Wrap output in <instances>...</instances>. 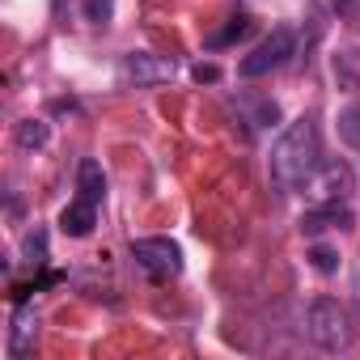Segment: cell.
<instances>
[{
    "label": "cell",
    "mask_w": 360,
    "mask_h": 360,
    "mask_svg": "<svg viewBox=\"0 0 360 360\" xmlns=\"http://www.w3.org/2000/svg\"><path fill=\"white\" fill-rule=\"evenodd\" d=\"M318 165H322L318 127H314V119H309V115H301V119H292V123L280 131V140L271 144V161H267L271 183H276L284 195L305 191V187L314 183Z\"/></svg>",
    "instance_id": "6da1fadb"
},
{
    "label": "cell",
    "mask_w": 360,
    "mask_h": 360,
    "mask_svg": "<svg viewBox=\"0 0 360 360\" xmlns=\"http://www.w3.org/2000/svg\"><path fill=\"white\" fill-rule=\"evenodd\" d=\"M305 330H309L314 347H322V352H343V347L352 343V318H347V309H343L339 301H330V297H318V301L309 305Z\"/></svg>",
    "instance_id": "7a4b0ae2"
},
{
    "label": "cell",
    "mask_w": 360,
    "mask_h": 360,
    "mask_svg": "<svg viewBox=\"0 0 360 360\" xmlns=\"http://www.w3.org/2000/svg\"><path fill=\"white\" fill-rule=\"evenodd\" d=\"M297 56V30L292 26H276L246 60H242V77H267L276 68H284Z\"/></svg>",
    "instance_id": "3957f363"
},
{
    "label": "cell",
    "mask_w": 360,
    "mask_h": 360,
    "mask_svg": "<svg viewBox=\"0 0 360 360\" xmlns=\"http://www.w3.org/2000/svg\"><path fill=\"white\" fill-rule=\"evenodd\" d=\"M131 259L153 280H169V276L183 271V250H178V242H169V238H136L131 242Z\"/></svg>",
    "instance_id": "277c9868"
},
{
    "label": "cell",
    "mask_w": 360,
    "mask_h": 360,
    "mask_svg": "<svg viewBox=\"0 0 360 360\" xmlns=\"http://www.w3.org/2000/svg\"><path fill=\"white\" fill-rule=\"evenodd\" d=\"M309 191H314V204H352L356 178H352V169L343 161H322Z\"/></svg>",
    "instance_id": "5b68a950"
},
{
    "label": "cell",
    "mask_w": 360,
    "mask_h": 360,
    "mask_svg": "<svg viewBox=\"0 0 360 360\" xmlns=\"http://www.w3.org/2000/svg\"><path fill=\"white\" fill-rule=\"evenodd\" d=\"M34 343H39V314H34V305H18L9 318V343H5L9 360H26L34 352Z\"/></svg>",
    "instance_id": "8992f818"
},
{
    "label": "cell",
    "mask_w": 360,
    "mask_h": 360,
    "mask_svg": "<svg viewBox=\"0 0 360 360\" xmlns=\"http://www.w3.org/2000/svg\"><path fill=\"white\" fill-rule=\"evenodd\" d=\"M123 72H127L136 85L153 89V85H165V81L174 77V64H169L165 56H153V51H131L127 64H123Z\"/></svg>",
    "instance_id": "52a82bcc"
},
{
    "label": "cell",
    "mask_w": 360,
    "mask_h": 360,
    "mask_svg": "<svg viewBox=\"0 0 360 360\" xmlns=\"http://www.w3.org/2000/svg\"><path fill=\"white\" fill-rule=\"evenodd\" d=\"M94 225H98V204H89V200H81V195L60 212V229H64L68 238H89Z\"/></svg>",
    "instance_id": "ba28073f"
},
{
    "label": "cell",
    "mask_w": 360,
    "mask_h": 360,
    "mask_svg": "<svg viewBox=\"0 0 360 360\" xmlns=\"http://www.w3.org/2000/svg\"><path fill=\"white\" fill-rule=\"evenodd\" d=\"M77 191H81V200H89V204H102V200H106V174H102L98 161H81V165H77Z\"/></svg>",
    "instance_id": "9c48e42d"
},
{
    "label": "cell",
    "mask_w": 360,
    "mask_h": 360,
    "mask_svg": "<svg viewBox=\"0 0 360 360\" xmlns=\"http://www.w3.org/2000/svg\"><path fill=\"white\" fill-rule=\"evenodd\" d=\"M335 127H339V140H343L347 148H356V153H360V102H347V106L339 110Z\"/></svg>",
    "instance_id": "30bf717a"
},
{
    "label": "cell",
    "mask_w": 360,
    "mask_h": 360,
    "mask_svg": "<svg viewBox=\"0 0 360 360\" xmlns=\"http://www.w3.org/2000/svg\"><path fill=\"white\" fill-rule=\"evenodd\" d=\"M47 140H51V127L43 119H22L18 123V144L22 148H43Z\"/></svg>",
    "instance_id": "8fae6325"
},
{
    "label": "cell",
    "mask_w": 360,
    "mask_h": 360,
    "mask_svg": "<svg viewBox=\"0 0 360 360\" xmlns=\"http://www.w3.org/2000/svg\"><path fill=\"white\" fill-rule=\"evenodd\" d=\"M246 30H250V18H233L221 34H212L208 39V47H229V43H238V39H246Z\"/></svg>",
    "instance_id": "7c38bea8"
},
{
    "label": "cell",
    "mask_w": 360,
    "mask_h": 360,
    "mask_svg": "<svg viewBox=\"0 0 360 360\" xmlns=\"http://www.w3.org/2000/svg\"><path fill=\"white\" fill-rule=\"evenodd\" d=\"M81 9H85V18L94 26H106L115 18V0H81Z\"/></svg>",
    "instance_id": "4fadbf2b"
},
{
    "label": "cell",
    "mask_w": 360,
    "mask_h": 360,
    "mask_svg": "<svg viewBox=\"0 0 360 360\" xmlns=\"http://www.w3.org/2000/svg\"><path fill=\"white\" fill-rule=\"evenodd\" d=\"M309 263H314L322 276H335V271H339V255H335L330 246H314V250H309Z\"/></svg>",
    "instance_id": "5bb4252c"
},
{
    "label": "cell",
    "mask_w": 360,
    "mask_h": 360,
    "mask_svg": "<svg viewBox=\"0 0 360 360\" xmlns=\"http://www.w3.org/2000/svg\"><path fill=\"white\" fill-rule=\"evenodd\" d=\"M276 119H280V106H276V102H259V106H255V123H259V127H271Z\"/></svg>",
    "instance_id": "9a60e30c"
},
{
    "label": "cell",
    "mask_w": 360,
    "mask_h": 360,
    "mask_svg": "<svg viewBox=\"0 0 360 360\" xmlns=\"http://www.w3.org/2000/svg\"><path fill=\"white\" fill-rule=\"evenodd\" d=\"M191 77H195L200 85H217V81H221V68H217V64H195Z\"/></svg>",
    "instance_id": "2e32d148"
},
{
    "label": "cell",
    "mask_w": 360,
    "mask_h": 360,
    "mask_svg": "<svg viewBox=\"0 0 360 360\" xmlns=\"http://www.w3.org/2000/svg\"><path fill=\"white\" fill-rule=\"evenodd\" d=\"M26 255H30V263H43V255H47L43 233H30V238H26Z\"/></svg>",
    "instance_id": "e0dca14e"
},
{
    "label": "cell",
    "mask_w": 360,
    "mask_h": 360,
    "mask_svg": "<svg viewBox=\"0 0 360 360\" xmlns=\"http://www.w3.org/2000/svg\"><path fill=\"white\" fill-rule=\"evenodd\" d=\"M335 9H339L352 26H360V0H335Z\"/></svg>",
    "instance_id": "ac0fdd59"
}]
</instances>
